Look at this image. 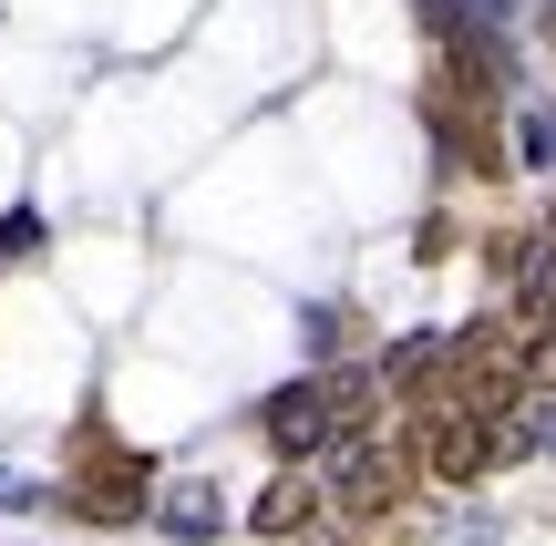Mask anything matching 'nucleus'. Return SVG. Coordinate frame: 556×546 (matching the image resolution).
<instances>
[{"instance_id": "obj_1", "label": "nucleus", "mask_w": 556, "mask_h": 546, "mask_svg": "<svg viewBox=\"0 0 556 546\" xmlns=\"http://www.w3.org/2000/svg\"><path fill=\"white\" fill-rule=\"evenodd\" d=\"M413 465L433 474V485H475V474H495V465H516V433L505 423H475V412L454 403V392H433V403L413 412Z\"/></svg>"}, {"instance_id": "obj_2", "label": "nucleus", "mask_w": 556, "mask_h": 546, "mask_svg": "<svg viewBox=\"0 0 556 546\" xmlns=\"http://www.w3.org/2000/svg\"><path fill=\"white\" fill-rule=\"evenodd\" d=\"M413 444L402 433H371V444H330V506H340V526L351 516H402V495H413Z\"/></svg>"}, {"instance_id": "obj_3", "label": "nucleus", "mask_w": 556, "mask_h": 546, "mask_svg": "<svg viewBox=\"0 0 556 546\" xmlns=\"http://www.w3.org/2000/svg\"><path fill=\"white\" fill-rule=\"evenodd\" d=\"M422 124H433V144L454 165H475V176H505V135H495V93L464 73H433L422 82Z\"/></svg>"}, {"instance_id": "obj_4", "label": "nucleus", "mask_w": 556, "mask_h": 546, "mask_svg": "<svg viewBox=\"0 0 556 546\" xmlns=\"http://www.w3.org/2000/svg\"><path fill=\"white\" fill-rule=\"evenodd\" d=\"M155 506V465L124 444H103V433H83L73 444V516H93V526H135V516Z\"/></svg>"}, {"instance_id": "obj_5", "label": "nucleus", "mask_w": 556, "mask_h": 546, "mask_svg": "<svg viewBox=\"0 0 556 546\" xmlns=\"http://www.w3.org/2000/svg\"><path fill=\"white\" fill-rule=\"evenodd\" d=\"M484 268L505 279V320L536 341V330H556V247L546 238H495L484 247Z\"/></svg>"}, {"instance_id": "obj_6", "label": "nucleus", "mask_w": 556, "mask_h": 546, "mask_svg": "<svg viewBox=\"0 0 556 546\" xmlns=\"http://www.w3.org/2000/svg\"><path fill=\"white\" fill-rule=\"evenodd\" d=\"M258 433H268V454H278L289 474L309 465V454H330V392H319V371L268 392V403H258Z\"/></svg>"}, {"instance_id": "obj_7", "label": "nucleus", "mask_w": 556, "mask_h": 546, "mask_svg": "<svg viewBox=\"0 0 556 546\" xmlns=\"http://www.w3.org/2000/svg\"><path fill=\"white\" fill-rule=\"evenodd\" d=\"M443 371H454V330H402V341L381 351V382H392V392H422V403L443 392Z\"/></svg>"}, {"instance_id": "obj_8", "label": "nucleus", "mask_w": 556, "mask_h": 546, "mask_svg": "<svg viewBox=\"0 0 556 546\" xmlns=\"http://www.w3.org/2000/svg\"><path fill=\"white\" fill-rule=\"evenodd\" d=\"M165 536L176 546H206V536H227V506H217V485H206V474H186V485H165Z\"/></svg>"}, {"instance_id": "obj_9", "label": "nucleus", "mask_w": 556, "mask_h": 546, "mask_svg": "<svg viewBox=\"0 0 556 546\" xmlns=\"http://www.w3.org/2000/svg\"><path fill=\"white\" fill-rule=\"evenodd\" d=\"M309 516H319V485H309V474H278V485L258 495V506H248V536H309Z\"/></svg>"}, {"instance_id": "obj_10", "label": "nucleus", "mask_w": 556, "mask_h": 546, "mask_svg": "<svg viewBox=\"0 0 556 546\" xmlns=\"http://www.w3.org/2000/svg\"><path fill=\"white\" fill-rule=\"evenodd\" d=\"M516 155H526V165H556V114L526 103V114H516Z\"/></svg>"}, {"instance_id": "obj_11", "label": "nucleus", "mask_w": 556, "mask_h": 546, "mask_svg": "<svg viewBox=\"0 0 556 546\" xmlns=\"http://www.w3.org/2000/svg\"><path fill=\"white\" fill-rule=\"evenodd\" d=\"M413 526H402V516H351V526H340V546H402Z\"/></svg>"}, {"instance_id": "obj_12", "label": "nucleus", "mask_w": 556, "mask_h": 546, "mask_svg": "<svg viewBox=\"0 0 556 546\" xmlns=\"http://www.w3.org/2000/svg\"><path fill=\"white\" fill-rule=\"evenodd\" d=\"M526 392H556V330H536V341H526Z\"/></svg>"}, {"instance_id": "obj_13", "label": "nucleus", "mask_w": 556, "mask_h": 546, "mask_svg": "<svg viewBox=\"0 0 556 546\" xmlns=\"http://www.w3.org/2000/svg\"><path fill=\"white\" fill-rule=\"evenodd\" d=\"M546 247H556V196H546Z\"/></svg>"}]
</instances>
